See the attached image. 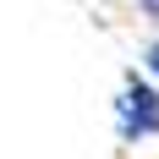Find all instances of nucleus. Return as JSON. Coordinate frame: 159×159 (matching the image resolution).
<instances>
[{
    "label": "nucleus",
    "instance_id": "1",
    "mask_svg": "<svg viewBox=\"0 0 159 159\" xmlns=\"http://www.w3.org/2000/svg\"><path fill=\"white\" fill-rule=\"evenodd\" d=\"M110 110H115V137H121L126 148L154 143L159 137V82L148 77V71H126Z\"/></svg>",
    "mask_w": 159,
    "mask_h": 159
},
{
    "label": "nucleus",
    "instance_id": "3",
    "mask_svg": "<svg viewBox=\"0 0 159 159\" xmlns=\"http://www.w3.org/2000/svg\"><path fill=\"white\" fill-rule=\"evenodd\" d=\"M132 6H137V16H143L148 28H154V33H159V0H132Z\"/></svg>",
    "mask_w": 159,
    "mask_h": 159
},
{
    "label": "nucleus",
    "instance_id": "2",
    "mask_svg": "<svg viewBox=\"0 0 159 159\" xmlns=\"http://www.w3.org/2000/svg\"><path fill=\"white\" fill-rule=\"evenodd\" d=\"M143 71H148V77L159 82V33H154V39L143 44Z\"/></svg>",
    "mask_w": 159,
    "mask_h": 159
}]
</instances>
